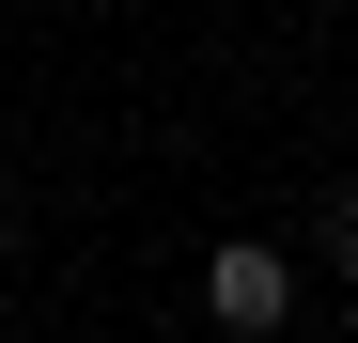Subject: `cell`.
<instances>
[{
    "label": "cell",
    "mask_w": 358,
    "mask_h": 343,
    "mask_svg": "<svg viewBox=\"0 0 358 343\" xmlns=\"http://www.w3.org/2000/svg\"><path fill=\"white\" fill-rule=\"evenodd\" d=\"M203 312H218L234 343H265V328L296 312V250H265V234H218V250H203Z\"/></svg>",
    "instance_id": "obj_1"
},
{
    "label": "cell",
    "mask_w": 358,
    "mask_h": 343,
    "mask_svg": "<svg viewBox=\"0 0 358 343\" xmlns=\"http://www.w3.org/2000/svg\"><path fill=\"white\" fill-rule=\"evenodd\" d=\"M312 250H327V281L358 297V188H327V218H312Z\"/></svg>",
    "instance_id": "obj_2"
}]
</instances>
